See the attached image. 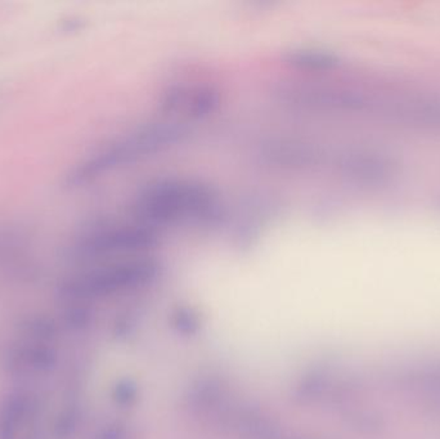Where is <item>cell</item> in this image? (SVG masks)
Segmentation results:
<instances>
[{
    "label": "cell",
    "instance_id": "1",
    "mask_svg": "<svg viewBox=\"0 0 440 439\" xmlns=\"http://www.w3.org/2000/svg\"><path fill=\"white\" fill-rule=\"evenodd\" d=\"M187 130L177 123H153L125 134L75 164L65 175L68 188H80L108 173L181 144Z\"/></svg>",
    "mask_w": 440,
    "mask_h": 439
},
{
    "label": "cell",
    "instance_id": "2",
    "mask_svg": "<svg viewBox=\"0 0 440 439\" xmlns=\"http://www.w3.org/2000/svg\"><path fill=\"white\" fill-rule=\"evenodd\" d=\"M217 195L201 182L172 178L148 184L134 201L135 215L143 224H166L208 217Z\"/></svg>",
    "mask_w": 440,
    "mask_h": 439
},
{
    "label": "cell",
    "instance_id": "3",
    "mask_svg": "<svg viewBox=\"0 0 440 439\" xmlns=\"http://www.w3.org/2000/svg\"><path fill=\"white\" fill-rule=\"evenodd\" d=\"M157 272L159 264L152 259L133 257L74 275L61 285L59 290L62 295L71 299L111 295L152 281Z\"/></svg>",
    "mask_w": 440,
    "mask_h": 439
},
{
    "label": "cell",
    "instance_id": "4",
    "mask_svg": "<svg viewBox=\"0 0 440 439\" xmlns=\"http://www.w3.org/2000/svg\"><path fill=\"white\" fill-rule=\"evenodd\" d=\"M157 241L156 232L146 224L107 226L81 235L68 250L71 258L92 260L124 254H139L152 248Z\"/></svg>",
    "mask_w": 440,
    "mask_h": 439
},
{
    "label": "cell",
    "instance_id": "5",
    "mask_svg": "<svg viewBox=\"0 0 440 439\" xmlns=\"http://www.w3.org/2000/svg\"><path fill=\"white\" fill-rule=\"evenodd\" d=\"M220 104L219 92L212 86L186 88L172 86L161 99L165 111H175L183 108L186 114L193 117H202L217 110Z\"/></svg>",
    "mask_w": 440,
    "mask_h": 439
},
{
    "label": "cell",
    "instance_id": "6",
    "mask_svg": "<svg viewBox=\"0 0 440 439\" xmlns=\"http://www.w3.org/2000/svg\"><path fill=\"white\" fill-rule=\"evenodd\" d=\"M269 162L282 166L304 168L314 163L316 153L308 144H295L294 141H279L268 144L266 153Z\"/></svg>",
    "mask_w": 440,
    "mask_h": 439
},
{
    "label": "cell",
    "instance_id": "7",
    "mask_svg": "<svg viewBox=\"0 0 440 439\" xmlns=\"http://www.w3.org/2000/svg\"><path fill=\"white\" fill-rule=\"evenodd\" d=\"M31 403L22 396H14L3 404L0 411V439H16L29 421Z\"/></svg>",
    "mask_w": 440,
    "mask_h": 439
},
{
    "label": "cell",
    "instance_id": "8",
    "mask_svg": "<svg viewBox=\"0 0 440 439\" xmlns=\"http://www.w3.org/2000/svg\"><path fill=\"white\" fill-rule=\"evenodd\" d=\"M286 61L291 66L303 70H328L337 65V58L322 49L297 48L290 50L286 55Z\"/></svg>",
    "mask_w": 440,
    "mask_h": 439
}]
</instances>
